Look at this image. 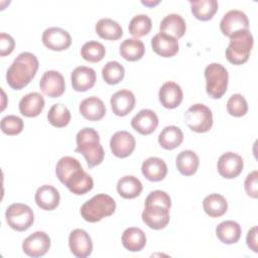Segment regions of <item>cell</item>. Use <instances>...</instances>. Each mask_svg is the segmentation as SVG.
Segmentation results:
<instances>
[{
  "mask_svg": "<svg viewBox=\"0 0 258 258\" xmlns=\"http://www.w3.org/2000/svg\"><path fill=\"white\" fill-rule=\"evenodd\" d=\"M55 173L59 181L77 196L87 194L94 186L92 176L83 169L80 161L72 156H63L57 161Z\"/></svg>",
  "mask_w": 258,
  "mask_h": 258,
  "instance_id": "obj_1",
  "label": "cell"
},
{
  "mask_svg": "<svg viewBox=\"0 0 258 258\" xmlns=\"http://www.w3.org/2000/svg\"><path fill=\"white\" fill-rule=\"evenodd\" d=\"M39 62L37 57L28 51L16 56L6 73V81L13 90H21L35 77Z\"/></svg>",
  "mask_w": 258,
  "mask_h": 258,
  "instance_id": "obj_2",
  "label": "cell"
},
{
  "mask_svg": "<svg viewBox=\"0 0 258 258\" xmlns=\"http://www.w3.org/2000/svg\"><path fill=\"white\" fill-rule=\"evenodd\" d=\"M76 152L83 154L90 168L102 163L105 152L100 143L99 133L91 127L81 129L76 136Z\"/></svg>",
  "mask_w": 258,
  "mask_h": 258,
  "instance_id": "obj_3",
  "label": "cell"
},
{
  "mask_svg": "<svg viewBox=\"0 0 258 258\" xmlns=\"http://www.w3.org/2000/svg\"><path fill=\"white\" fill-rule=\"evenodd\" d=\"M115 210L116 203L112 197L106 194H98L83 204L81 207V215L85 221L97 223L113 215Z\"/></svg>",
  "mask_w": 258,
  "mask_h": 258,
  "instance_id": "obj_4",
  "label": "cell"
},
{
  "mask_svg": "<svg viewBox=\"0 0 258 258\" xmlns=\"http://www.w3.org/2000/svg\"><path fill=\"white\" fill-rule=\"evenodd\" d=\"M253 42V35L249 30H244L231 36L230 43L226 48L227 59L235 66L245 63L249 58Z\"/></svg>",
  "mask_w": 258,
  "mask_h": 258,
  "instance_id": "obj_5",
  "label": "cell"
},
{
  "mask_svg": "<svg viewBox=\"0 0 258 258\" xmlns=\"http://www.w3.org/2000/svg\"><path fill=\"white\" fill-rule=\"evenodd\" d=\"M206 92L213 99H220L226 93L229 74L226 68L218 62H212L205 69Z\"/></svg>",
  "mask_w": 258,
  "mask_h": 258,
  "instance_id": "obj_6",
  "label": "cell"
},
{
  "mask_svg": "<svg viewBox=\"0 0 258 258\" xmlns=\"http://www.w3.org/2000/svg\"><path fill=\"white\" fill-rule=\"evenodd\" d=\"M5 218L8 226L18 232H23L29 229L34 221V215L31 208L21 203L10 205L6 209Z\"/></svg>",
  "mask_w": 258,
  "mask_h": 258,
  "instance_id": "obj_7",
  "label": "cell"
},
{
  "mask_svg": "<svg viewBox=\"0 0 258 258\" xmlns=\"http://www.w3.org/2000/svg\"><path fill=\"white\" fill-rule=\"evenodd\" d=\"M185 123L188 128L197 133L208 132L213 126V114L204 104H194L185 112Z\"/></svg>",
  "mask_w": 258,
  "mask_h": 258,
  "instance_id": "obj_8",
  "label": "cell"
},
{
  "mask_svg": "<svg viewBox=\"0 0 258 258\" xmlns=\"http://www.w3.org/2000/svg\"><path fill=\"white\" fill-rule=\"evenodd\" d=\"M222 33L231 37L241 31L249 30V20L247 15L241 10H230L222 18L220 22Z\"/></svg>",
  "mask_w": 258,
  "mask_h": 258,
  "instance_id": "obj_9",
  "label": "cell"
},
{
  "mask_svg": "<svg viewBox=\"0 0 258 258\" xmlns=\"http://www.w3.org/2000/svg\"><path fill=\"white\" fill-rule=\"evenodd\" d=\"M169 210L168 208L158 205H144L142 212V221L153 230H161L169 223Z\"/></svg>",
  "mask_w": 258,
  "mask_h": 258,
  "instance_id": "obj_10",
  "label": "cell"
},
{
  "mask_svg": "<svg viewBox=\"0 0 258 258\" xmlns=\"http://www.w3.org/2000/svg\"><path fill=\"white\" fill-rule=\"evenodd\" d=\"M50 248V238L43 231H36L24 239L23 252L30 257H40L47 253Z\"/></svg>",
  "mask_w": 258,
  "mask_h": 258,
  "instance_id": "obj_11",
  "label": "cell"
},
{
  "mask_svg": "<svg viewBox=\"0 0 258 258\" xmlns=\"http://www.w3.org/2000/svg\"><path fill=\"white\" fill-rule=\"evenodd\" d=\"M42 43L48 49L60 51L69 48L72 44L70 33L60 27H48L42 33Z\"/></svg>",
  "mask_w": 258,
  "mask_h": 258,
  "instance_id": "obj_12",
  "label": "cell"
},
{
  "mask_svg": "<svg viewBox=\"0 0 258 258\" xmlns=\"http://www.w3.org/2000/svg\"><path fill=\"white\" fill-rule=\"evenodd\" d=\"M244 167L243 158L235 152H226L218 160L217 168L221 176L231 179L241 174Z\"/></svg>",
  "mask_w": 258,
  "mask_h": 258,
  "instance_id": "obj_13",
  "label": "cell"
},
{
  "mask_svg": "<svg viewBox=\"0 0 258 258\" xmlns=\"http://www.w3.org/2000/svg\"><path fill=\"white\" fill-rule=\"evenodd\" d=\"M39 88L50 98L60 97L66 90L63 76L57 71H46L39 81Z\"/></svg>",
  "mask_w": 258,
  "mask_h": 258,
  "instance_id": "obj_14",
  "label": "cell"
},
{
  "mask_svg": "<svg viewBox=\"0 0 258 258\" xmlns=\"http://www.w3.org/2000/svg\"><path fill=\"white\" fill-rule=\"evenodd\" d=\"M71 252L78 258H86L91 255L93 242L90 235L83 229H75L69 236Z\"/></svg>",
  "mask_w": 258,
  "mask_h": 258,
  "instance_id": "obj_15",
  "label": "cell"
},
{
  "mask_svg": "<svg viewBox=\"0 0 258 258\" xmlns=\"http://www.w3.org/2000/svg\"><path fill=\"white\" fill-rule=\"evenodd\" d=\"M136 141L134 136L128 131H117L110 140V148L112 153L119 158H125L132 154L135 149Z\"/></svg>",
  "mask_w": 258,
  "mask_h": 258,
  "instance_id": "obj_16",
  "label": "cell"
},
{
  "mask_svg": "<svg viewBox=\"0 0 258 258\" xmlns=\"http://www.w3.org/2000/svg\"><path fill=\"white\" fill-rule=\"evenodd\" d=\"M132 128L142 135H149L155 131L158 126V117L150 109L140 110L131 120Z\"/></svg>",
  "mask_w": 258,
  "mask_h": 258,
  "instance_id": "obj_17",
  "label": "cell"
},
{
  "mask_svg": "<svg viewBox=\"0 0 258 258\" xmlns=\"http://www.w3.org/2000/svg\"><path fill=\"white\" fill-rule=\"evenodd\" d=\"M135 96L129 90H120L112 95L110 104L115 115L123 117L128 115L135 107Z\"/></svg>",
  "mask_w": 258,
  "mask_h": 258,
  "instance_id": "obj_18",
  "label": "cell"
},
{
  "mask_svg": "<svg viewBox=\"0 0 258 258\" xmlns=\"http://www.w3.org/2000/svg\"><path fill=\"white\" fill-rule=\"evenodd\" d=\"M153 51L162 57H171L178 52V41L176 38L162 32L156 33L151 39Z\"/></svg>",
  "mask_w": 258,
  "mask_h": 258,
  "instance_id": "obj_19",
  "label": "cell"
},
{
  "mask_svg": "<svg viewBox=\"0 0 258 258\" xmlns=\"http://www.w3.org/2000/svg\"><path fill=\"white\" fill-rule=\"evenodd\" d=\"M71 81L75 91L86 92L94 87L96 83V73L92 68L80 66L73 71Z\"/></svg>",
  "mask_w": 258,
  "mask_h": 258,
  "instance_id": "obj_20",
  "label": "cell"
},
{
  "mask_svg": "<svg viewBox=\"0 0 258 258\" xmlns=\"http://www.w3.org/2000/svg\"><path fill=\"white\" fill-rule=\"evenodd\" d=\"M182 90L180 86L174 82H166L159 89L158 97L161 105L166 109H174L178 107L182 101Z\"/></svg>",
  "mask_w": 258,
  "mask_h": 258,
  "instance_id": "obj_21",
  "label": "cell"
},
{
  "mask_svg": "<svg viewBox=\"0 0 258 258\" xmlns=\"http://www.w3.org/2000/svg\"><path fill=\"white\" fill-rule=\"evenodd\" d=\"M34 200L40 209L44 211H52L59 205L60 196L55 187L49 184H44L36 189Z\"/></svg>",
  "mask_w": 258,
  "mask_h": 258,
  "instance_id": "obj_22",
  "label": "cell"
},
{
  "mask_svg": "<svg viewBox=\"0 0 258 258\" xmlns=\"http://www.w3.org/2000/svg\"><path fill=\"white\" fill-rule=\"evenodd\" d=\"M44 105L43 97L37 92H32L23 96L19 101V112L25 117L33 118L42 112Z\"/></svg>",
  "mask_w": 258,
  "mask_h": 258,
  "instance_id": "obj_23",
  "label": "cell"
},
{
  "mask_svg": "<svg viewBox=\"0 0 258 258\" xmlns=\"http://www.w3.org/2000/svg\"><path fill=\"white\" fill-rule=\"evenodd\" d=\"M81 115L89 121H99L106 114V107L101 99L91 96L84 99L79 107Z\"/></svg>",
  "mask_w": 258,
  "mask_h": 258,
  "instance_id": "obj_24",
  "label": "cell"
},
{
  "mask_svg": "<svg viewBox=\"0 0 258 258\" xmlns=\"http://www.w3.org/2000/svg\"><path fill=\"white\" fill-rule=\"evenodd\" d=\"M141 171L146 179L150 181H160L167 174V165L159 157H149L143 161Z\"/></svg>",
  "mask_w": 258,
  "mask_h": 258,
  "instance_id": "obj_25",
  "label": "cell"
},
{
  "mask_svg": "<svg viewBox=\"0 0 258 258\" xmlns=\"http://www.w3.org/2000/svg\"><path fill=\"white\" fill-rule=\"evenodd\" d=\"M186 30V25L184 19L178 14H168L166 15L159 24V31L170 35L176 39L183 36Z\"/></svg>",
  "mask_w": 258,
  "mask_h": 258,
  "instance_id": "obj_26",
  "label": "cell"
},
{
  "mask_svg": "<svg viewBox=\"0 0 258 258\" xmlns=\"http://www.w3.org/2000/svg\"><path fill=\"white\" fill-rule=\"evenodd\" d=\"M121 240L124 248L131 252L141 251L146 245L145 233L136 227L127 228L123 232Z\"/></svg>",
  "mask_w": 258,
  "mask_h": 258,
  "instance_id": "obj_27",
  "label": "cell"
},
{
  "mask_svg": "<svg viewBox=\"0 0 258 258\" xmlns=\"http://www.w3.org/2000/svg\"><path fill=\"white\" fill-rule=\"evenodd\" d=\"M177 170L185 176L194 175L199 167L200 159L192 150H183L179 152L175 158Z\"/></svg>",
  "mask_w": 258,
  "mask_h": 258,
  "instance_id": "obj_28",
  "label": "cell"
},
{
  "mask_svg": "<svg viewBox=\"0 0 258 258\" xmlns=\"http://www.w3.org/2000/svg\"><path fill=\"white\" fill-rule=\"evenodd\" d=\"M216 235L224 244H235L241 237V227L235 221H224L217 226Z\"/></svg>",
  "mask_w": 258,
  "mask_h": 258,
  "instance_id": "obj_29",
  "label": "cell"
},
{
  "mask_svg": "<svg viewBox=\"0 0 258 258\" xmlns=\"http://www.w3.org/2000/svg\"><path fill=\"white\" fill-rule=\"evenodd\" d=\"M182 141L183 133L179 127L174 125L164 127L158 136L159 145L166 150H172L178 147Z\"/></svg>",
  "mask_w": 258,
  "mask_h": 258,
  "instance_id": "obj_30",
  "label": "cell"
},
{
  "mask_svg": "<svg viewBox=\"0 0 258 258\" xmlns=\"http://www.w3.org/2000/svg\"><path fill=\"white\" fill-rule=\"evenodd\" d=\"M205 213L211 218H219L228 210V203L225 197L219 194H211L203 201Z\"/></svg>",
  "mask_w": 258,
  "mask_h": 258,
  "instance_id": "obj_31",
  "label": "cell"
},
{
  "mask_svg": "<svg viewBox=\"0 0 258 258\" xmlns=\"http://www.w3.org/2000/svg\"><path fill=\"white\" fill-rule=\"evenodd\" d=\"M95 30L101 38L107 40H117L123 35L121 25L111 18L100 19L95 26Z\"/></svg>",
  "mask_w": 258,
  "mask_h": 258,
  "instance_id": "obj_32",
  "label": "cell"
},
{
  "mask_svg": "<svg viewBox=\"0 0 258 258\" xmlns=\"http://www.w3.org/2000/svg\"><path fill=\"white\" fill-rule=\"evenodd\" d=\"M141 181L134 175H125L118 180L117 191L124 199H135L142 191Z\"/></svg>",
  "mask_w": 258,
  "mask_h": 258,
  "instance_id": "obj_33",
  "label": "cell"
},
{
  "mask_svg": "<svg viewBox=\"0 0 258 258\" xmlns=\"http://www.w3.org/2000/svg\"><path fill=\"white\" fill-rule=\"evenodd\" d=\"M119 52L124 59L136 61L144 55L145 47L141 40L137 38H127L120 44Z\"/></svg>",
  "mask_w": 258,
  "mask_h": 258,
  "instance_id": "obj_34",
  "label": "cell"
},
{
  "mask_svg": "<svg viewBox=\"0 0 258 258\" xmlns=\"http://www.w3.org/2000/svg\"><path fill=\"white\" fill-rule=\"evenodd\" d=\"M189 4L194 16L202 21H208L212 19L219 7L218 1L216 0L189 1Z\"/></svg>",
  "mask_w": 258,
  "mask_h": 258,
  "instance_id": "obj_35",
  "label": "cell"
},
{
  "mask_svg": "<svg viewBox=\"0 0 258 258\" xmlns=\"http://www.w3.org/2000/svg\"><path fill=\"white\" fill-rule=\"evenodd\" d=\"M47 120L50 125L56 128L67 126L71 121V113L67 106L62 104H54L47 113Z\"/></svg>",
  "mask_w": 258,
  "mask_h": 258,
  "instance_id": "obj_36",
  "label": "cell"
},
{
  "mask_svg": "<svg viewBox=\"0 0 258 258\" xmlns=\"http://www.w3.org/2000/svg\"><path fill=\"white\" fill-rule=\"evenodd\" d=\"M124 67L116 60L108 61L102 69L103 80L109 85H116L120 83L124 79Z\"/></svg>",
  "mask_w": 258,
  "mask_h": 258,
  "instance_id": "obj_37",
  "label": "cell"
},
{
  "mask_svg": "<svg viewBox=\"0 0 258 258\" xmlns=\"http://www.w3.org/2000/svg\"><path fill=\"white\" fill-rule=\"evenodd\" d=\"M105 53L106 49L104 45L101 42L95 40H91L84 43V45L81 48L82 57L89 62H98L102 60L105 56Z\"/></svg>",
  "mask_w": 258,
  "mask_h": 258,
  "instance_id": "obj_38",
  "label": "cell"
},
{
  "mask_svg": "<svg viewBox=\"0 0 258 258\" xmlns=\"http://www.w3.org/2000/svg\"><path fill=\"white\" fill-rule=\"evenodd\" d=\"M152 22L149 16L145 14H138L134 16L128 26L129 33L134 37H141L148 34L151 30Z\"/></svg>",
  "mask_w": 258,
  "mask_h": 258,
  "instance_id": "obj_39",
  "label": "cell"
},
{
  "mask_svg": "<svg viewBox=\"0 0 258 258\" xmlns=\"http://www.w3.org/2000/svg\"><path fill=\"white\" fill-rule=\"evenodd\" d=\"M227 111L231 116L242 117L248 112V104L241 94L232 95L227 102Z\"/></svg>",
  "mask_w": 258,
  "mask_h": 258,
  "instance_id": "obj_40",
  "label": "cell"
},
{
  "mask_svg": "<svg viewBox=\"0 0 258 258\" xmlns=\"http://www.w3.org/2000/svg\"><path fill=\"white\" fill-rule=\"evenodd\" d=\"M23 120L15 115H8L1 120V130L6 135H17L23 130Z\"/></svg>",
  "mask_w": 258,
  "mask_h": 258,
  "instance_id": "obj_41",
  "label": "cell"
},
{
  "mask_svg": "<svg viewBox=\"0 0 258 258\" xmlns=\"http://www.w3.org/2000/svg\"><path fill=\"white\" fill-rule=\"evenodd\" d=\"M148 204L149 205H158V206H162V207L170 209L171 199L166 191L156 189V190L151 191L145 199L144 205H148Z\"/></svg>",
  "mask_w": 258,
  "mask_h": 258,
  "instance_id": "obj_42",
  "label": "cell"
},
{
  "mask_svg": "<svg viewBox=\"0 0 258 258\" xmlns=\"http://www.w3.org/2000/svg\"><path fill=\"white\" fill-rule=\"evenodd\" d=\"M244 187L247 196L252 199L258 198V171L253 170L250 172L244 182Z\"/></svg>",
  "mask_w": 258,
  "mask_h": 258,
  "instance_id": "obj_43",
  "label": "cell"
},
{
  "mask_svg": "<svg viewBox=\"0 0 258 258\" xmlns=\"http://www.w3.org/2000/svg\"><path fill=\"white\" fill-rule=\"evenodd\" d=\"M15 46V41L13 37L7 33L2 32L0 34V55L5 56L10 54Z\"/></svg>",
  "mask_w": 258,
  "mask_h": 258,
  "instance_id": "obj_44",
  "label": "cell"
},
{
  "mask_svg": "<svg viewBox=\"0 0 258 258\" xmlns=\"http://www.w3.org/2000/svg\"><path fill=\"white\" fill-rule=\"evenodd\" d=\"M257 235H258V229L257 226L252 227L247 234L246 242L248 247L255 253L258 252V242H257Z\"/></svg>",
  "mask_w": 258,
  "mask_h": 258,
  "instance_id": "obj_45",
  "label": "cell"
},
{
  "mask_svg": "<svg viewBox=\"0 0 258 258\" xmlns=\"http://www.w3.org/2000/svg\"><path fill=\"white\" fill-rule=\"evenodd\" d=\"M141 3L142 4H144V5H146V6H154V5H156V4H158L159 3V1H155V2H149V1H141Z\"/></svg>",
  "mask_w": 258,
  "mask_h": 258,
  "instance_id": "obj_46",
  "label": "cell"
}]
</instances>
